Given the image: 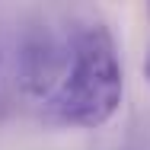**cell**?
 I'll use <instances>...</instances> for the list:
<instances>
[{"instance_id":"cell-1","label":"cell","mask_w":150,"mask_h":150,"mask_svg":"<svg viewBox=\"0 0 150 150\" xmlns=\"http://www.w3.org/2000/svg\"><path fill=\"white\" fill-rule=\"evenodd\" d=\"M125 74L118 61V45L105 26L83 29L70 45V64L48 96L45 112L61 125L74 128H99L118 112Z\"/></svg>"},{"instance_id":"cell-2","label":"cell","mask_w":150,"mask_h":150,"mask_svg":"<svg viewBox=\"0 0 150 150\" xmlns=\"http://www.w3.org/2000/svg\"><path fill=\"white\" fill-rule=\"evenodd\" d=\"M144 74H147V80H150V54H147V64H144Z\"/></svg>"}]
</instances>
